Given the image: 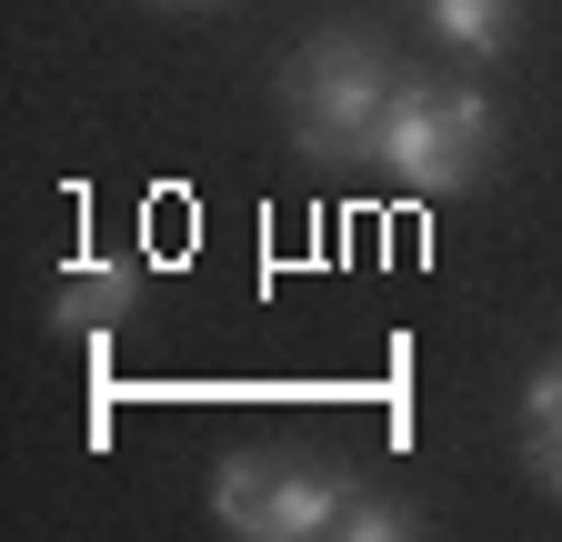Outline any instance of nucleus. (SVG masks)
Masks as SVG:
<instances>
[{
    "label": "nucleus",
    "instance_id": "nucleus-1",
    "mask_svg": "<svg viewBox=\"0 0 562 542\" xmlns=\"http://www.w3.org/2000/svg\"><path fill=\"white\" fill-rule=\"evenodd\" d=\"M392 60L351 31H322L302 60H292V142L312 161H351L382 142V111H392Z\"/></svg>",
    "mask_w": 562,
    "mask_h": 542
},
{
    "label": "nucleus",
    "instance_id": "nucleus-4",
    "mask_svg": "<svg viewBox=\"0 0 562 542\" xmlns=\"http://www.w3.org/2000/svg\"><path fill=\"white\" fill-rule=\"evenodd\" d=\"M121 302H131V271H121V261H91L81 282L50 302V321H60V331H91V342H101V321H111Z\"/></svg>",
    "mask_w": 562,
    "mask_h": 542
},
{
    "label": "nucleus",
    "instance_id": "nucleus-2",
    "mask_svg": "<svg viewBox=\"0 0 562 542\" xmlns=\"http://www.w3.org/2000/svg\"><path fill=\"white\" fill-rule=\"evenodd\" d=\"M482 151H492V101L432 91V81H402L382 111V142H372V161L412 191H462L482 171Z\"/></svg>",
    "mask_w": 562,
    "mask_h": 542
},
{
    "label": "nucleus",
    "instance_id": "nucleus-5",
    "mask_svg": "<svg viewBox=\"0 0 562 542\" xmlns=\"http://www.w3.org/2000/svg\"><path fill=\"white\" fill-rule=\"evenodd\" d=\"M422 21H432L452 50H503L513 41V0H422Z\"/></svg>",
    "mask_w": 562,
    "mask_h": 542
},
{
    "label": "nucleus",
    "instance_id": "nucleus-3",
    "mask_svg": "<svg viewBox=\"0 0 562 542\" xmlns=\"http://www.w3.org/2000/svg\"><path fill=\"white\" fill-rule=\"evenodd\" d=\"M222 532H251V542H312V532H341V472L322 462H222Z\"/></svg>",
    "mask_w": 562,
    "mask_h": 542
}]
</instances>
